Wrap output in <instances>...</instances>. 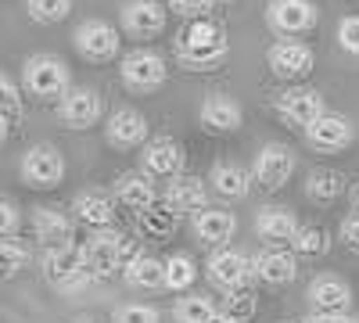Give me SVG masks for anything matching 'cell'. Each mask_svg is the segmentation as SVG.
<instances>
[{
    "label": "cell",
    "instance_id": "obj_1",
    "mask_svg": "<svg viewBox=\"0 0 359 323\" xmlns=\"http://www.w3.org/2000/svg\"><path fill=\"white\" fill-rule=\"evenodd\" d=\"M176 54H180V62L191 65V69H212V65H219L226 57V33L219 25L198 18V22H191L184 33H180Z\"/></svg>",
    "mask_w": 359,
    "mask_h": 323
},
{
    "label": "cell",
    "instance_id": "obj_2",
    "mask_svg": "<svg viewBox=\"0 0 359 323\" xmlns=\"http://www.w3.org/2000/svg\"><path fill=\"white\" fill-rule=\"evenodd\" d=\"M22 79L33 97H65V90H69V69L62 57H50V54L29 57Z\"/></svg>",
    "mask_w": 359,
    "mask_h": 323
},
{
    "label": "cell",
    "instance_id": "obj_3",
    "mask_svg": "<svg viewBox=\"0 0 359 323\" xmlns=\"http://www.w3.org/2000/svg\"><path fill=\"white\" fill-rule=\"evenodd\" d=\"M266 22L280 36H302L316 25V8L309 0H269Z\"/></svg>",
    "mask_w": 359,
    "mask_h": 323
},
{
    "label": "cell",
    "instance_id": "obj_4",
    "mask_svg": "<svg viewBox=\"0 0 359 323\" xmlns=\"http://www.w3.org/2000/svg\"><path fill=\"white\" fill-rule=\"evenodd\" d=\"M291 172H294V151L284 148V144H266V148L255 155L252 180H255L262 191H277V187L287 184Z\"/></svg>",
    "mask_w": 359,
    "mask_h": 323
},
{
    "label": "cell",
    "instance_id": "obj_5",
    "mask_svg": "<svg viewBox=\"0 0 359 323\" xmlns=\"http://www.w3.org/2000/svg\"><path fill=\"white\" fill-rule=\"evenodd\" d=\"M22 176L29 187H54L62 184L65 176V158L57 148L50 144H36V148H29L25 158H22Z\"/></svg>",
    "mask_w": 359,
    "mask_h": 323
},
{
    "label": "cell",
    "instance_id": "obj_6",
    "mask_svg": "<svg viewBox=\"0 0 359 323\" xmlns=\"http://www.w3.org/2000/svg\"><path fill=\"white\" fill-rule=\"evenodd\" d=\"M118 72H123V83L133 86V90H158V86L165 83V76H169L165 62L155 50H133V54H126Z\"/></svg>",
    "mask_w": 359,
    "mask_h": 323
},
{
    "label": "cell",
    "instance_id": "obj_7",
    "mask_svg": "<svg viewBox=\"0 0 359 323\" xmlns=\"http://www.w3.org/2000/svg\"><path fill=\"white\" fill-rule=\"evenodd\" d=\"M43 277L57 287H79L90 280V273L83 270V252L76 245L65 248H47L43 255Z\"/></svg>",
    "mask_w": 359,
    "mask_h": 323
},
{
    "label": "cell",
    "instance_id": "obj_8",
    "mask_svg": "<svg viewBox=\"0 0 359 323\" xmlns=\"http://www.w3.org/2000/svg\"><path fill=\"white\" fill-rule=\"evenodd\" d=\"M269 69L280 79H302L313 72V50L298 40H280L269 47Z\"/></svg>",
    "mask_w": 359,
    "mask_h": 323
},
{
    "label": "cell",
    "instance_id": "obj_9",
    "mask_svg": "<svg viewBox=\"0 0 359 323\" xmlns=\"http://www.w3.org/2000/svg\"><path fill=\"white\" fill-rule=\"evenodd\" d=\"M252 259L245 252H216L212 259H208V277H212L216 287L223 291H233V287H245L248 277H252Z\"/></svg>",
    "mask_w": 359,
    "mask_h": 323
},
{
    "label": "cell",
    "instance_id": "obj_10",
    "mask_svg": "<svg viewBox=\"0 0 359 323\" xmlns=\"http://www.w3.org/2000/svg\"><path fill=\"white\" fill-rule=\"evenodd\" d=\"M115 245H118V233L101 230V233H94V238L79 248V252H83V270L90 273V280H94V277H108V273L118 270Z\"/></svg>",
    "mask_w": 359,
    "mask_h": 323
},
{
    "label": "cell",
    "instance_id": "obj_11",
    "mask_svg": "<svg viewBox=\"0 0 359 323\" xmlns=\"http://www.w3.org/2000/svg\"><path fill=\"white\" fill-rule=\"evenodd\" d=\"M76 47H79L83 57L104 62V57H111V54L118 50V33H115L108 22H101V18L83 22V25L76 29Z\"/></svg>",
    "mask_w": 359,
    "mask_h": 323
},
{
    "label": "cell",
    "instance_id": "obj_12",
    "mask_svg": "<svg viewBox=\"0 0 359 323\" xmlns=\"http://www.w3.org/2000/svg\"><path fill=\"white\" fill-rule=\"evenodd\" d=\"M62 119L76 130H86L101 119V94L97 90H86V86H69L65 97H62Z\"/></svg>",
    "mask_w": 359,
    "mask_h": 323
},
{
    "label": "cell",
    "instance_id": "obj_13",
    "mask_svg": "<svg viewBox=\"0 0 359 323\" xmlns=\"http://www.w3.org/2000/svg\"><path fill=\"white\" fill-rule=\"evenodd\" d=\"M277 115L287 123H298V126H309L323 115V97L316 90H287L277 97Z\"/></svg>",
    "mask_w": 359,
    "mask_h": 323
},
{
    "label": "cell",
    "instance_id": "obj_14",
    "mask_svg": "<svg viewBox=\"0 0 359 323\" xmlns=\"http://www.w3.org/2000/svg\"><path fill=\"white\" fill-rule=\"evenodd\" d=\"M306 140L320 151H338V148H345V144H352V126H348V119H341V115L323 111L316 123L306 126Z\"/></svg>",
    "mask_w": 359,
    "mask_h": 323
},
{
    "label": "cell",
    "instance_id": "obj_15",
    "mask_svg": "<svg viewBox=\"0 0 359 323\" xmlns=\"http://www.w3.org/2000/svg\"><path fill=\"white\" fill-rule=\"evenodd\" d=\"M123 25L133 36H155L165 29V8L158 0H130L123 8Z\"/></svg>",
    "mask_w": 359,
    "mask_h": 323
},
{
    "label": "cell",
    "instance_id": "obj_16",
    "mask_svg": "<svg viewBox=\"0 0 359 323\" xmlns=\"http://www.w3.org/2000/svg\"><path fill=\"white\" fill-rule=\"evenodd\" d=\"M309 302L316 312H348L352 305V291L338 277H316L309 284Z\"/></svg>",
    "mask_w": 359,
    "mask_h": 323
},
{
    "label": "cell",
    "instance_id": "obj_17",
    "mask_svg": "<svg viewBox=\"0 0 359 323\" xmlns=\"http://www.w3.org/2000/svg\"><path fill=\"white\" fill-rule=\"evenodd\" d=\"M147 137V119L137 108H115L108 115V140L118 144V148H133Z\"/></svg>",
    "mask_w": 359,
    "mask_h": 323
},
{
    "label": "cell",
    "instance_id": "obj_18",
    "mask_svg": "<svg viewBox=\"0 0 359 323\" xmlns=\"http://www.w3.org/2000/svg\"><path fill=\"white\" fill-rule=\"evenodd\" d=\"M201 119H205V126H212V130H237L241 126V119H245V111H241V104H237L233 97H226V94H208L205 97V104H201Z\"/></svg>",
    "mask_w": 359,
    "mask_h": 323
},
{
    "label": "cell",
    "instance_id": "obj_19",
    "mask_svg": "<svg viewBox=\"0 0 359 323\" xmlns=\"http://www.w3.org/2000/svg\"><path fill=\"white\" fill-rule=\"evenodd\" d=\"M33 230L43 241V248H65L72 241V223L57 209H36L33 212Z\"/></svg>",
    "mask_w": 359,
    "mask_h": 323
},
{
    "label": "cell",
    "instance_id": "obj_20",
    "mask_svg": "<svg viewBox=\"0 0 359 323\" xmlns=\"http://www.w3.org/2000/svg\"><path fill=\"white\" fill-rule=\"evenodd\" d=\"M252 270H255L266 284H291L294 273H298L294 255L284 252V248H269V252H262V255L252 262Z\"/></svg>",
    "mask_w": 359,
    "mask_h": 323
},
{
    "label": "cell",
    "instance_id": "obj_21",
    "mask_svg": "<svg viewBox=\"0 0 359 323\" xmlns=\"http://www.w3.org/2000/svg\"><path fill=\"white\" fill-rule=\"evenodd\" d=\"M237 230V219L233 212H223V209H201L194 212V233L208 245H219V241H230Z\"/></svg>",
    "mask_w": 359,
    "mask_h": 323
},
{
    "label": "cell",
    "instance_id": "obj_22",
    "mask_svg": "<svg viewBox=\"0 0 359 323\" xmlns=\"http://www.w3.org/2000/svg\"><path fill=\"white\" fill-rule=\"evenodd\" d=\"M169 209L172 212H201L205 209V187L198 176H172V184H169Z\"/></svg>",
    "mask_w": 359,
    "mask_h": 323
},
{
    "label": "cell",
    "instance_id": "obj_23",
    "mask_svg": "<svg viewBox=\"0 0 359 323\" xmlns=\"http://www.w3.org/2000/svg\"><path fill=\"white\" fill-rule=\"evenodd\" d=\"M255 230L262 233V241L269 245H284L294 238V230H298V219L291 209H262L259 219H255Z\"/></svg>",
    "mask_w": 359,
    "mask_h": 323
},
{
    "label": "cell",
    "instance_id": "obj_24",
    "mask_svg": "<svg viewBox=\"0 0 359 323\" xmlns=\"http://www.w3.org/2000/svg\"><path fill=\"white\" fill-rule=\"evenodd\" d=\"M144 165L151 172H158V176H176L180 169H184V151H180V144H172L169 137L151 140L144 148Z\"/></svg>",
    "mask_w": 359,
    "mask_h": 323
},
{
    "label": "cell",
    "instance_id": "obj_25",
    "mask_svg": "<svg viewBox=\"0 0 359 323\" xmlns=\"http://www.w3.org/2000/svg\"><path fill=\"white\" fill-rule=\"evenodd\" d=\"M72 209H76L79 223H86V226H97V230H104V226L115 219V205H111L104 194H79Z\"/></svg>",
    "mask_w": 359,
    "mask_h": 323
},
{
    "label": "cell",
    "instance_id": "obj_26",
    "mask_svg": "<svg viewBox=\"0 0 359 323\" xmlns=\"http://www.w3.org/2000/svg\"><path fill=\"white\" fill-rule=\"evenodd\" d=\"M212 187H216V194H223V198H245L248 194V187H252V176L241 169V165H216L212 169Z\"/></svg>",
    "mask_w": 359,
    "mask_h": 323
},
{
    "label": "cell",
    "instance_id": "obj_27",
    "mask_svg": "<svg viewBox=\"0 0 359 323\" xmlns=\"http://www.w3.org/2000/svg\"><path fill=\"white\" fill-rule=\"evenodd\" d=\"M123 273H126V280L133 287H144V291H158L162 287V262L151 259V255H137Z\"/></svg>",
    "mask_w": 359,
    "mask_h": 323
},
{
    "label": "cell",
    "instance_id": "obj_28",
    "mask_svg": "<svg viewBox=\"0 0 359 323\" xmlns=\"http://www.w3.org/2000/svg\"><path fill=\"white\" fill-rule=\"evenodd\" d=\"M194 277H198V266H194L191 255H172V259L162 262V287H169V291L191 287Z\"/></svg>",
    "mask_w": 359,
    "mask_h": 323
},
{
    "label": "cell",
    "instance_id": "obj_29",
    "mask_svg": "<svg viewBox=\"0 0 359 323\" xmlns=\"http://www.w3.org/2000/svg\"><path fill=\"white\" fill-rule=\"evenodd\" d=\"M118 201L126 205V209H147V205H155V187L147 176H126V180H118Z\"/></svg>",
    "mask_w": 359,
    "mask_h": 323
},
{
    "label": "cell",
    "instance_id": "obj_30",
    "mask_svg": "<svg viewBox=\"0 0 359 323\" xmlns=\"http://www.w3.org/2000/svg\"><path fill=\"white\" fill-rule=\"evenodd\" d=\"M140 230L151 238H165L176 230V212L169 205H147V209H140Z\"/></svg>",
    "mask_w": 359,
    "mask_h": 323
},
{
    "label": "cell",
    "instance_id": "obj_31",
    "mask_svg": "<svg viewBox=\"0 0 359 323\" xmlns=\"http://www.w3.org/2000/svg\"><path fill=\"white\" fill-rule=\"evenodd\" d=\"M216 316V305L208 295H187L176 302V323H208Z\"/></svg>",
    "mask_w": 359,
    "mask_h": 323
},
{
    "label": "cell",
    "instance_id": "obj_32",
    "mask_svg": "<svg viewBox=\"0 0 359 323\" xmlns=\"http://www.w3.org/2000/svg\"><path fill=\"white\" fill-rule=\"evenodd\" d=\"M345 194V176L341 172H331V169H320L309 176V198L316 201H334Z\"/></svg>",
    "mask_w": 359,
    "mask_h": 323
},
{
    "label": "cell",
    "instance_id": "obj_33",
    "mask_svg": "<svg viewBox=\"0 0 359 323\" xmlns=\"http://www.w3.org/2000/svg\"><path fill=\"white\" fill-rule=\"evenodd\" d=\"M25 8H29V15H33L36 22L54 25V22L69 18V11H72V0H25Z\"/></svg>",
    "mask_w": 359,
    "mask_h": 323
},
{
    "label": "cell",
    "instance_id": "obj_34",
    "mask_svg": "<svg viewBox=\"0 0 359 323\" xmlns=\"http://www.w3.org/2000/svg\"><path fill=\"white\" fill-rule=\"evenodd\" d=\"M291 248L298 255H323L327 252V233L320 226H298L294 238H291Z\"/></svg>",
    "mask_w": 359,
    "mask_h": 323
},
{
    "label": "cell",
    "instance_id": "obj_35",
    "mask_svg": "<svg viewBox=\"0 0 359 323\" xmlns=\"http://www.w3.org/2000/svg\"><path fill=\"white\" fill-rule=\"evenodd\" d=\"M25 262H29V252H25L18 241L0 238V277H15Z\"/></svg>",
    "mask_w": 359,
    "mask_h": 323
},
{
    "label": "cell",
    "instance_id": "obj_36",
    "mask_svg": "<svg viewBox=\"0 0 359 323\" xmlns=\"http://www.w3.org/2000/svg\"><path fill=\"white\" fill-rule=\"evenodd\" d=\"M223 312H226V316H233V319H241V323H248V319H252V312H255V295H252L248 287H233Z\"/></svg>",
    "mask_w": 359,
    "mask_h": 323
},
{
    "label": "cell",
    "instance_id": "obj_37",
    "mask_svg": "<svg viewBox=\"0 0 359 323\" xmlns=\"http://www.w3.org/2000/svg\"><path fill=\"white\" fill-rule=\"evenodd\" d=\"M115 323H158V309L155 305H140V302H130V305H118Z\"/></svg>",
    "mask_w": 359,
    "mask_h": 323
},
{
    "label": "cell",
    "instance_id": "obj_38",
    "mask_svg": "<svg viewBox=\"0 0 359 323\" xmlns=\"http://www.w3.org/2000/svg\"><path fill=\"white\" fill-rule=\"evenodd\" d=\"M338 43H341V50L359 54V15L341 18V25H338Z\"/></svg>",
    "mask_w": 359,
    "mask_h": 323
},
{
    "label": "cell",
    "instance_id": "obj_39",
    "mask_svg": "<svg viewBox=\"0 0 359 323\" xmlns=\"http://www.w3.org/2000/svg\"><path fill=\"white\" fill-rule=\"evenodd\" d=\"M15 230H18V209L8 198H0V238H11Z\"/></svg>",
    "mask_w": 359,
    "mask_h": 323
},
{
    "label": "cell",
    "instance_id": "obj_40",
    "mask_svg": "<svg viewBox=\"0 0 359 323\" xmlns=\"http://www.w3.org/2000/svg\"><path fill=\"white\" fill-rule=\"evenodd\" d=\"M169 8L176 11V15H208L212 11V0H169Z\"/></svg>",
    "mask_w": 359,
    "mask_h": 323
},
{
    "label": "cell",
    "instance_id": "obj_41",
    "mask_svg": "<svg viewBox=\"0 0 359 323\" xmlns=\"http://www.w3.org/2000/svg\"><path fill=\"white\" fill-rule=\"evenodd\" d=\"M137 255H144V252H140V245H137L133 238H118V245H115V259H118V270H126V266H130V262H133Z\"/></svg>",
    "mask_w": 359,
    "mask_h": 323
},
{
    "label": "cell",
    "instance_id": "obj_42",
    "mask_svg": "<svg viewBox=\"0 0 359 323\" xmlns=\"http://www.w3.org/2000/svg\"><path fill=\"white\" fill-rule=\"evenodd\" d=\"M4 108H18V86L8 76H0V111Z\"/></svg>",
    "mask_w": 359,
    "mask_h": 323
},
{
    "label": "cell",
    "instance_id": "obj_43",
    "mask_svg": "<svg viewBox=\"0 0 359 323\" xmlns=\"http://www.w3.org/2000/svg\"><path fill=\"white\" fill-rule=\"evenodd\" d=\"M341 238H345V245H348L352 252H359V212L341 223Z\"/></svg>",
    "mask_w": 359,
    "mask_h": 323
},
{
    "label": "cell",
    "instance_id": "obj_44",
    "mask_svg": "<svg viewBox=\"0 0 359 323\" xmlns=\"http://www.w3.org/2000/svg\"><path fill=\"white\" fill-rule=\"evenodd\" d=\"M306 323H359V319L348 312H313Z\"/></svg>",
    "mask_w": 359,
    "mask_h": 323
},
{
    "label": "cell",
    "instance_id": "obj_45",
    "mask_svg": "<svg viewBox=\"0 0 359 323\" xmlns=\"http://www.w3.org/2000/svg\"><path fill=\"white\" fill-rule=\"evenodd\" d=\"M208 323H241V319H233V316H226V312H216Z\"/></svg>",
    "mask_w": 359,
    "mask_h": 323
},
{
    "label": "cell",
    "instance_id": "obj_46",
    "mask_svg": "<svg viewBox=\"0 0 359 323\" xmlns=\"http://www.w3.org/2000/svg\"><path fill=\"white\" fill-rule=\"evenodd\" d=\"M4 137H8V119L0 115V144H4Z\"/></svg>",
    "mask_w": 359,
    "mask_h": 323
},
{
    "label": "cell",
    "instance_id": "obj_47",
    "mask_svg": "<svg viewBox=\"0 0 359 323\" xmlns=\"http://www.w3.org/2000/svg\"><path fill=\"white\" fill-rule=\"evenodd\" d=\"M352 201H355V212H359V191H355V194H352Z\"/></svg>",
    "mask_w": 359,
    "mask_h": 323
},
{
    "label": "cell",
    "instance_id": "obj_48",
    "mask_svg": "<svg viewBox=\"0 0 359 323\" xmlns=\"http://www.w3.org/2000/svg\"><path fill=\"white\" fill-rule=\"evenodd\" d=\"M76 323H97V319H76Z\"/></svg>",
    "mask_w": 359,
    "mask_h": 323
},
{
    "label": "cell",
    "instance_id": "obj_49",
    "mask_svg": "<svg viewBox=\"0 0 359 323\" xmlns=\"http://www.w3.org/2000/svg\"><path fill=\"white\" fill-rule=\"evenodd\" d=\"M287 323H306V319H287Z\"/></svg>",
    "mask_w": 359,
    "mask_h": 323
},
{
    "label": "cell",
    "instance_id": "obj_50",
    "mask_svg": "<svg viewBox=\"0 0 359 323\" xmlns=\"http://www.w3.org/2000/svg\"><path fill=\"white\" fill-rule=\"evenodd\" d=\"M212 4H216V0H212Z\"/></svg>",
    "mask_w": 359,
    "mask_h": 323
}]
</instances>
